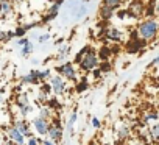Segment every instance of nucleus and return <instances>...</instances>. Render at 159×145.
I'll return each mask as SVG.
<instances>
[{
  "instance_id": "nucleus-2",
  "label": "nucleus",
  "mask_w": 159,
  "mask_h": 145,
  "mask_svg": "<svg viewBox=\"0 0 159 145\" xmlns=\"http://www.w3.org/2000/svg\"><path fill=\"white\" fill-rule=\"evenodd\" d=\"M136 31L143 42H153L159 36V20L156 17H145L139 22Z\"/></svg>"
},
{
  "instance_id": "nucleus-25",
  "label": "nucleus",
  "mask_w": 159,
  "mask_h": 145,
  "mask_svg": "<svg viewBox=\"0 0 159 145\" xmlns=\"http://www.w3.org/2000/svg\"><path fill=\"white\" fill-rule=\"evenodd\" d=\"M76 119H78V112L76 111H72V114L69 117V122H67V128H69V133L70 134L73 133V125L76 123Z\"/></svg>"
},
{
  "instance_id": "nucleus-40",
  "label": "nucleus",
  "mask_w": 159,
  "mask_h": 145,
  "mask_svg": "<svg viewBox=\"0 0 159 145\" xmlns=\"http://www.w3.org/2000/svg\"><path fill=\"white\" fill-rule=\"evenodd\" d=\"M13 3H20V2H24V0H11Z\"/></svg>"
},
{
  "instance_id": "nucleus-17",
  "label": "nucleus",
  "mask_w": 159,
  "mask_h": 145,
  "mask_svg": "<svg viewBox=\"0 0 159 145\" xmlns=\"http://www.w3.org/2000/svg\"><path fill=\"white\" fill-rule=\"evenodd\" d=\"M33 52H34V44H33V41H31V39H30L25 45H22V47L19 48V55H20L22 58H28Z\"/></svg>"
},
{
  "instance_id": "nucleus-19",
  "label": "nucleus",
  "mask_w": 159,
  "mask_h": 145,
  "mask_svg": "<svg viewBox=\"0 0 159 145\" xmlns=\"http://www.w3.org/2000/svg\"><path fill=\"white\" fill-rule=\"evenodd\" d=\"M97 53H98V58H100V61H108V59L111 58V55H112L111 45H103L100 50H97Z\"/></svg>"
},
{
  "instance_id": "nucleus-7",
  "label": "nucleus",
  "mask_w": 159,
  "mask_h": 145,
  "mask_svg": "<svg viewBox=\"0 0 159 145\" xmlns=\"http://www.w3.org/2000/svg\"><path fill=\"white\" fill-rule=\"evenodd\" d=\"M50 2L52 3H50V7L45 11V16L42 19V24H47V22H52L53 19H56L58 14H59V8L64 5V0H50Z\"/></svg>"
},
{
  "instance_id": "nucleus-23",
  "label": "nucleus",
  "mask_w": 159,
  "mask_h": 145,
  "mask_svg": "<svg viewBox=\"0 0 159 145\" xmlns=\"http://www.w3.org/2000/svg\"><path fill=\"white\" fill-rule=\"evenodd\" d=\"M148 128H150L151 139H153L156 143H159V120H157V122H154V123H151Z\"/></svg>"
},
{
  "instance_id": "nucleus-33",
  "label": "nucleus",
  "mask_w": 159,
  "mask_h": 145,
  "mask_svg": "<svg viewBox=\"0 0 159 145\" xmlns=\"http://www.w3.org/2000/svg\"><path fill=\"white\" fill-rule=\"evenodd\" d=\"M41 145H59V143L52 140V139H48V137H44V139H41Z\"/></svg>"
},
{
  "instance_id": "nucleus-20",
  "label": "nucleus",
  "mask_w": 159,
  "mask_h": 145,
  "mask_svg": "<svg viewBox=\"0 0 159 145\" xmlns=\"http://www.w3.org/2000/svg\"><path fill=\"white\" fill-rule=\"evenodd\" d=\"M129 133H131V129H129V126L128 125H125V123H120L119 126H117V137L119 139H128L129 137Z\"/></svg>"
},
{
  "instance_id": "nucleus-22",
  "label": "nucleus",
  "mask_w": 159,
  "mask_h": 145,
  "mask_svg": "<svg viewBox=\"0 0 159 145\" xmlns=\"http://www.w3.org/2000/svg\"><path fill=\"white\" fill-rule=\"evenodd\" d=\"M39 117H42V119H45V120H50L52 119V116H53V109L48 106V105H44V106H41V109H39V114H38Z\"/></svg>"
},
{
  "instance_id": "nucleus-27",
  "label": "nucleus",
  "mask_w": 159,
  "mask_h": 145,
  "mask_svg": "<svg viewBox=\"0 0 159 145\" xmlns=\"http://www.w3.org/2000/svg\"><path fill=\"white\" fill-rule=\"evenodd\" d=\"M88 88H89V81H88V78H81V80H80V83L76 84V92L88 91Z\"/></svg>"
},
{
  "instance_id": "nucleus-37",
  "label": "nucleus",
  "mask_w": 159,
  "mask_h": 145,
  "mask_svg": "<svg viewBox=\"0 0 159 145\" xmlns=\"http://www.w3.org/2000/svg\"><path fill=\"white\" fill-rule=\"evenodd\" d=\"M2 103H3V91L0 89V105H2Z\"/></svg>"
},
{
  "instance_id": "nucleus-29",
  "label": "nucleus",
  "mask_w": 159,
  "mask_h": 145,
  "mask_svg": "<svg viewBox=\"0 0 159 145\" xmlns=\"http://www.w3.org/2000/svg\"><path fill=\"white\" fill-rule=\"evenodd\" d=\"M50 39H52V34L50 33H39L36 42L38 44H47V42H50Z\"/></svg>"
},
{
  "instance_id": "nucleus-18",
  "label": "nucleus",
  "mask_w": 159,
  "mask_h": 145,
  "mask_svg": "<svg viewBox=\"0 0 159 145\" xmlns=\"http://www.w3.org/2000/svg\"><path fill=\"white\" fill-rule=\"evenodd\" d=\"M123 3H125V0H102V5H105L106 8H109L112 11H117Z\"/></svg>"
},
{
  "instance_id": "nucleus-4",
  "label": "nucleus",
  "mask_w": 159,
  "mask_h": 145,
  "mask_svg": "<svg viewBox=\"0 0 159 145\" xmlns=\"http://www.w3.org/2000/svg\"><path fill=\"white\" fill-rule=\"evenodd\" d=\"M50 86H52V92H53L55 95H58V97L64 95V94L67 92V89H69L67 80L62 78V77L58 75V74L50 77Z\"/></svg>"
},
{
  "instance_id": "nucleus-15",
  "label": "nucleus",
  "mask_w": 159,
  "mask_h": 145,
  "mask_svg": "<svg viewBox=\"0 0 159 145\" xmlns=\"http://www.w3.org/2000/svg\"><path fill=\"white\" fill-rule=\"evenodd\" d=\"M13 125H14L25 137H31V129H33V128H31V123H28L25 119H17Z\"/></svg>"
},
{
  "instance_id": "nucleus-39",
  "label": "nucleus",
  "mask_w": 159,
  "mask_h": 145,
  "mask_svg": "<svg viewBox=\"0 0 159 145\" xmlns=\"http://www.w3.org/2000/svg\"><path fill=\"white\" fill-rule=\"evenodd\" d=\"M31 62H33V64H41V61H39V59H38V58H34V59H33V61H31Z\"/></svg>"
},
{
  "instance_id": "nucleus-5",
  "label": "nucleus",
  "mask_w": 159,
  "mask_h": 145,
  "mask_svg": "<svg viewBox=\"0 0 159 145\" xmlns=\"http://www.w3.org/2000/svg\"><path fill=\"white\" fill-rule=\"evenodd\" d=\"M62 136H64V129H62V125L59 123V120H58V119L50 120V126H48L47 137L59 143V142L62 140Z\"/></svg>"
},
{
  "instance_id": "nucleus-32",
  "label": "nucleus",
  "mask_w": 159,
  "mask_h": 145,
  "mask_svg": "<svg viewBox=\"0 0 159 145\" xmlns=\"http://www.w3.org/2000/svg\"><path fill=\"white\" fill-rule=\"evenodd\" d=\"M116 16H117V17H119L120 20H123V19L129 17V16H128V11H126V10H119V11L116 13Z\"/></svg>"
},
{
  "instance_id": "nucleus-38",
  "label": "nucleus",
  "mask_w": 159,
  "mask_h": 145,
  "mask_svg": "<svg viewBox=\"0 0 159 145\" xmlns=\"http://www.w3.org/2000/svg\"><path fill=\"white\" fill-rule=\"evenodd\" d=\"M5 145H19V143H14V142H11V140H8V139H7Z\"/></svg>"
},
{
  "instance_id": "nucleus-14",
  "label": "nucleus",
  "mask_w": 159,
  "mask_h": 145,
  "mask_svg": "<svg viewBox=\"0 0 159 145\" xmlns=\"http://www.w3.org/2000/svg\"><path fill=\"white\" fill-rule=\"evenodd\" d=\"M159 120V111L156 109H147L142 112V125H151Z\"/></svg>"
},
{
  "instance_id": "nucleus-35",
  "label": "nucleus",
  "mask_w": 159,
  "mask_h": 145,
  "mask_svg": "<svg viewBox=\"0 0 159 145\" xmlns=\"http://www.w3.org/2000/svg\"><path fill=\"white\" fill-rule=\"evenodd\" d=\"M154 13H156V17H159V0H156V7H154Z\"/></svg>"
},
{
  "instance_id": "nucleus-3",
  "label": "nucleus",
  "mask_w": 159,
  "mask_h": 145,
  "mask_svg": "<svg viewBox=\"0 0 159 145\" xmlns=\"http://www.w3.org/2000/svg\"><path fill=\"white\" fill-rule=\"evenodd\" d=\"M55 72L67 81H76L78 80V69L73 61H64L55 67Z\"/></svg>"
},
{
  "instance_id": "nucleus-8",
  "label": "nucleus",
  "mask_w": 159,
  "mask_h": 145,
  "mask_svg": "<svg viewBox=\"0 0 159 145\" xmlns=\"http://www.w3.org/2000/svg\"><path fill=\"white\" fill-rule=\"evenodd\" d=\"M126 11L131 19H140L145 16V2H142V0H133Z\"/></svg>"
},
{
  "instance_id": "nucleus-1",
  "label": "nucleus",
  "mask_w": 159,
  "mask_h": 145,
  "mask_svg": "<svg viewBox=\"0 0 159 145\" xmlns=\"http://www.w3.org/2000/svg\"><path fill=\"white\" fill-rule=\"evenodd\" d=\"M73 62L81 69L83 72H94L95 69L100 67V58H98V53L97 50H94L91 45H86L80 50L75 58H73Z\"/></svg>"
},
{
  "instance_id": "nucleus-26",
  "label": "nucleus",
  "mask_w": 159,
  "mask_h": 145,
  "mask_svg": "<svg viewBox=\"0 0 159 145\" xmlns=\"http://www.w3.org/2000/svg\"><path fill=\"white\" fill-rule=\"evenodd\" d=\"M50 77H52V70H50V69L39 70V80H41V83H44V81L50 80Z\"/></svg>"
},
{
  "instance_id": "nucleus-30",
  "label": "nucleus",
  "mask_w": 159,
  "mask_h": 145,
  "mask_svg": "<svg viewBox=\"0 0 159 145\" xmlns=\"http://www.w3.org/2000/svg\"><path fill=\"white\" fill-rule=\"evenodd\" d=\"M28 41H30V38H27V36H24V38H17V39L14 41V45L20 48V47H22V45H25Z\"/></svg>"
},
{
  "instance_id": "nucleus-12",
  "label": "nucleus",
  "mask_w": 159,
  "mask_h": 145,
  "mask_svg": "<svg viewBox=\"0 0 159 145\" xmlns=\"http://www.w3.org/2000/svg\"><path fill=\"white\" fill-rule=\"evenodd\" d=\"M14 14V3L11 0H0V17L8 19Z\"/></svg>"
},
{
  "instance_id": "nucleus-13",
  "label": "nucleus",
  "mask_w": 159,
  "mask_h": 145,
  "mask_svg": "<svg viewBox=\"0 0 159 145\" xmlns=\"http://www.w3.org/2000/svg\"><path fill=\"white\" fill-rule=\"evenodd\" d=\"M20 83L22 84H39L41 83V80H39V70L33 69V70L28 72V74L22 75L20 77Z\"/></svg>"
},
{
  "instance_id": "nucleus-10",
  "label": "nucleus",
  "mask_w": 159,
  "mask_h": 145,
  "mask_svg": "<svg viewBox=\"0 0 159 145\" xmlns=\"http://www.w3.org/2000/svg\"><path fill=\"white\" fill-rule=\"evenodd\" d=\"M105 38H106L109 42H112V44H120V42H123V39H125V33H123V30H120V28H117V27H106V30H105Z\"/></svg>"
},
{
  "instance_id": "nucleus-11",
  "label": "nucleus",
  "mask_w": 159,
  "mask_h": 145,
  "mask_svg": "<svg viewBox=\"0 0 159 145\" xmlns=\"http://www.w3.org/2000/svg\"><path fill=\"white\" fill-rule=\"evenodd\" d=\"M48 126H50V120H45L42 117H34L33 122H31V128L39 134V136H47L48 133Z\"/></svg>"
},
{
  "instance_id": "nucleus-6",
  "label": "nucleus",
  "mask_w": 159,
  "mask_h": 145,
  "mask_svg": "<svg viewBox=\"0 0 159 145\" xmlns=\"http://www.w3.org/2000/svg\"><path fill=\"white\" fill-rule=\"evenodd\" d=\"M145 44H147V42H143V41L137 36V31H134V33L129 36V39H128V42H126V45H125V50L133 55V53H137V52L143 50Z\"/></svg>"
},
{
  "instance_id": "nucleus-21",
  "label": "nucleus",
  "mask_w": 159,
  "mask_h": 145,
  "mask_svg": "<svg viewBox=\"0 0 159 145\" xmlns=\"http://www.w3.org/2000/svg\"><path fill=\"white\" fill-rule=\"evenodd\" d=\"M116 13L112 11V10H109V8H106L105 5H100V10H98V16H100V19L102 20H109L112 16H114Z\"/></svg>"
},
{
  "instance_id": "nucleus-31",
  "label": "nucleus",
  "mask_w": 159,
  "mask_h": 145,
  "mask_svg": "<svg viewBox=\"0 0 159 145\" xmlns=\"http://www.w3.org/2000/svg\"><path fill=\"white\" fill-rule=\"evenodd\" d=\"M25 145H41V139H39V137L31 136V137H28V139H27V143H25Z\"/></svg>"
},
{
  "instance_id": "nucleus-9",
  "label": "nucleus",
  "mask_w": 159,
  "mask_h": 145,
  "mask_svg": "<svg viewBox=\"0 0 159 145\" xmlns=\"http://www.w3.org/2000/svg\"><path fill=\"white\" fill-rule=\"evenodd\" d=\"M5 134H7V139L11 140V142H14V143H19V145H25V143H27V137H25L14 125L7 126Z\"/></svg>"
},
{
  "instance_id": "nucleus-36",
  "label": "nucleus",
  "mask_w": 159,
  "mask_h": 145,
  "mask_svg": "<svg viewBox=\"0 0 159 145\" xmlns=\"http://www.w3.org/2000/svg\"><path fill=\"white\" fill-rule=\"evenodd\" d=\"M157 64H159V53H157V56L151 61V66H157Z\"/></svg>"
},
{
  "instance_id": "nucleus-28",
  "label": "nucleus",
  "mask_w": 159,
  "mask_h": 145,
  "mask_svg": "<svg viewBox=\"0 0 159 145\" xmlns=\"http://www.w3.org/2000/svg\"><path fill=\"white\" fill-rule=\"evenodd\" d=\"M27 27L25 25H17L16 27V30H14V38H24L25 34H27Z\"/></svg>"
},
{
  "instance_id": "nucleus-24",
  "label": "nucleus",
  "mask_w": 159,
  "mask_h": 145,
  "mask_svg": "<svg viewBox=\"0 0 159 145\" xmlns=\"http://www.w3.org/2000/svg\"><path fill=\"white\" fill-rule=\"evenodd\" d=\"M14 38V31H7V30H0V44L8 42Z\"/></svg>"
},
{
  "instance_id": "nucleus-34",
  "label": "nucleus",
  "mask_w": 159,
  "mask_h": 145,
  "mask_svg": "<svg viewBox=\"0 0 159 145\" xmlns=\"http://www.w3.org/2000/svg\"><path fill=\"white\" fill-rule=\"evenodd\" d=\"M100 126H102V122H100V119H97V117H92V128L98 129Z\"/></svg>"
},
{
  "instance_id": "nucleus-16",
  "label": "nucleus",
  "mask_w": 159,
  "mask_h": 145,
  "mask_svg": "<svg viewBox=\"0 0 159 145\" xmlns=\"http://www.w3.org/2000/svg\"><path fill=\"white\" fill-rule=\"evenodd\" d=\"M70 55V45L69 44H59L58 42V50H56V59L64 62L67 61V56Z\"/></svg>"
}]
</instances>
